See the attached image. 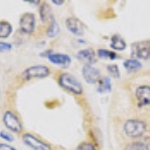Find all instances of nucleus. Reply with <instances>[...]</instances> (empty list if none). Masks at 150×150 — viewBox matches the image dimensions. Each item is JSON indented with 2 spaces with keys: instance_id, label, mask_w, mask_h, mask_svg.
Returning a JSON list of instances; mask_svg holds the SVG:
<instances>
[{
  "instance_id": "obj_17",
  "label": "nucleus",
  "mask_w": 150,
  "mask_h": 150,
  "mask_svg": "<svg viewBox=\"0 0 150 150\" xmlns=\"http://www.w3.org/2000/svg\"><path fill=\"white\" fill-rule=\"evenodd\" d=\"M12 33V26L7 21H0V38H7Z\"/></svg>"
},
{
  "instance_id": "obj_12",
  "label": "nucleus",
  "mask_w": 150,
  "mask_h": 150,
  "mask_svg": "<svg viewBox=\"0 0 150 150\" xmlns=\"http://www.w3.org/2000/svg\"><path fill=\"white\" fill-rule=\"evenodd\" d=\"M76 57L78 58L80 61L85 62V64H90L95 62V53L92 49L88 48V49H82L76 54Z\"/></svg>"
},
{
  "instance_id": "obj_1",
  "label": "nucleus",
  "mask_w": 150,
  "mask_h": 150,
  "mask_svg": "<svg viewBox=\"0 0 150 150\" xmlns=\"http://www.w3.org/2000/svg\"><path fill=\"white\" fill-rule=\"evenodd\" d=\"M147 125L146 123L137 119L126 120L123 125V130L128 137L131 138H138L146 132Z\"/></svg>"
},
{
  "instance_id": "obj_8",
  "label": "nucleus",
  "mask_w": 150,
  "mask_h": 150,
  "mask_svg": "<svg viewBox=\"0 0 150 150\" xmlns=\"http://www.w3.org/2000/svg\"><path fill=\"white\" fill-rule=\"evenodd\" d=\"M82 75L87 83L94 84L100 79V71L93 65L85 64L82 69Z\"/></svg>"
},
{
  "instance_id": "obj_16",
  "label": "nucleus",
  "mask_w": 150,
  "mask_h": 150,
  "mask_svg": "<svg viewBox=\"0 0 150 150\" xmlns=\"http://www.w3.org/2000/svg\"><path fill=\"white\" fill-rule=\"evenodd\" d=\"M123 150H149V145L145 141H133L126 144Z\"/></svg>"
},
{
  "instance_id": "obj_3",
  "label": "nucleus",
  "mask_w": 150,
  "mask_h": 150,
  "mask_svg": "<svg viewBox=\"0 0 150 150\" xmlns=\"http://www.w3.org/2000/svg\"><path fill=\"white\" fill-rule=\"evenodd\" d=\"M50 74V70L45 65H34L26 68L22 72L21 76L22 78L26 79H32V78H44Z\"/></svg>"
},
{
  "instance_id": "obj_5",
  "label": "nucleus",
  "mask_w": 150,
  "mask_h": 150,
  "mask_svg": "<svg viewBox=\"0 0 150 150\" xmlns=\"http://www.w3.org/2000/svg\"><path fill=\"white\" fill-rule=\"evenodd\" d=\"M131 54L139 59H148L150 57V40L135 42L131 46Z\"/></svg>"
},
{
  "instance_id": "obj_2",
  "label": "nucleus",
  "mask_w": 150,
  "mask_h": 150,
  "mask_svg": "<svg viewBox=\"0 0 150 150\" xmlns=\"http://www.w3.org/2000/svg\"><path fill=\"white\" fill-rule=\"evenodd\" d=\"M60 86L63 87L65 90L69 91V92L76 94V95H80L83 92V88H82L81 83L77 80L73 75L69 73H62L60 74L59 79H58Z\"/></svg>"
},
{
  "instance_id": "obj_24",
  "label": "nucleus",
  "mask_w": 150,
  "mask_h": 150,
  "mask_svg": "<svg viewBox=\"0 0 150 150\" xmlns=\"http://www.w3.org/2000/svg\"><path fill=\"white\" fill-rule=\"evenodd\" d=\"M0 137H1L2 139L6 140V141H8V142H12L14 140L13 137H12V135H10L9 133H7L5 131H1V132H0Z\"/></svg>"
},
{
  "instance_id": "obj_13",
  "label": "nucleus",
  "mask_w": 150,
  "mask_h": 150,
  "mask_svg": "<svg viewBox=\"0 0 150 150\" xmlns=\"http://www.w3.org/2000/svg\"><path fill=\"white\" fill-rule=\"evenodd\" d=\"M39 16L40 19L42 22H47V21H51L53 18L52 15V10H51V7H50L49 4L47 2H42L40 4L39 7Z\"/></svg>"
},
{
  "instance_id": "obj_14",
  "label": "nucleus",
  "mask_w": 150,
  "mask_h": 150,
  "mask_svg": "<svg viewBox=\"0 0 150 150\" xmlns=\"http://www.w3.org/2000/svg\"><path fill=\"white\" fill-rule=\"evenodd\" d=\"M110 45L111 47L114 50H118V51H121V50H124L126 48V42L123 39L120 35H113L110 39Z\"/></svg>"
},
{
  "instance_id": "obj_18",
  "label": "nucleus",
  "mask_w": 150,
  "mask_h": 150,
  "mask_svg": "<svg viewBox=\"0 0 150 150\" xmlns=\"http://www.w3.org/2000/svg\"><path fill=\"white\" fill-rule=\"evenodd\" d=\"M97 91L100 93L110 92L111 91V81L109 77H104L99 82V85L97 87Z\"/></svg>"
},
{
  "instance_id": "obj_22",
  "label": "nucleus",
  "mask_w": 150,
  "mask_h": 150,
  "mask_svg": "<svg viewBox=\"0 0 150 150\" xmlns=\"http://www.w3.org/2000/svg\"><path fill=\"white\" fill-rule=\"evenodd\" d=\"M75 150H96V148L94 144L90 143V142H82L81 144L77 146V148Z\"/></svg>"
},
{
  "instance_id": "obj_26",
  "label": "nucleus",
  "mask_w": 150,
  "mask_h": 150,
  "mask_svg": "<svg viewBox=\"0 0 150 150\" xmlns=\"http://www.w3.org/2000/svg\"><path fill=\"white\" fill-rule=\"evenodd\" d=\"M52 3L53 4H56V5H62L64 3L63 0H60V1H57V0H52Z\"/></svg>"
},
{
  "instance_id": "obj_11",
  "label": "nucleus",
  "mask_w": 150,
  "mask_h": 150,
  "mask_svg": "<svg viewBox=\"0 0 150 150\" xmlns=\"http://www.w3.org/2000/svg\"><path fill=\"white\" fill-rule=\"evenodd\" d=\"M135 97L141 105H150V86H138L135 90Z\"/></svg>"
},
{
  "instance_id": "obj_4",
  "label": "nucleus",
  "mask_w": 150,
  "mask_h": 150,
  "mask_svg": "<svg viewBox=\"0 0 150 150\" xmlns=\"http://www.w3.org/2000/svg\"><path fill=\"white\" fill-rule=\"evenodd\" d=\"M3 122L5 124V126L9 130H11L12 132L20 133L23 130L22 123H21L20 119L18 118V116L10 110H7L4 112Z\"/></svg>"
},
{
  "instance_id": "obj_19",
  "label": "nucleus",
  "mask_w": 150,
  "mask_h": 150,
  "mask_svg": "<svg viewBox=\"0 0 150 150\" xmlns=\"http://www.w3.org/2000/svg\"><path fill=\"white\" fill-rule=\"evenodd\" d=\"M58 32H59V25H58V23L56 22V20H55L54 18L51 20V23H50L49 27L47 29V35L49 36V37H55Z\"/></svg>"
},
{
  "instance_id": "obj_6",
  "label": "nucleus",
  "mask_w": 150,
  "mask_h": 150,
  "mask_svg": "<svg viewBox=\"0 0 150 150\" xmlns=\"http://www.w3.org/2000/svg\"><path fill=\"white\" fill-rule=\"evenodd\" d=\"M19 25H20V30L25 34H31L33 31L35 30L36 25V18L35 15L30 12H26L24 13L20 18L19 21Z\"/></svg>"
},
{
  "instance_id": "obj_25",
  "label": "nucleus",
  "mask_w": 150,
  "mask_h": 150,
  "mask_svg": "<svg viewBox=\"0 0 150 150\" xmlns=\"http://www.w3.org/2000/svg\"><path fill=\"white\" fill-rule=\"evenodd\" d=\"M0 150H17V149L10 146V145H8V144L0 143Z\"/></svg>"
},
{
  "instance_id": "obj_21",
  "label": "nucleus",
  "mask_w": 150,
  "mask_h": 150,
  "mask_svg": "<svg viewBox=\"0 0 150 150\" xmlns=\"http://www.w3.org/2000/svg\"><path fill=\"white\" fill-rule=\"evenodd\" d=\"M107 71L109 72L111 76H113L114 78H119L120 77V72L118 69V66L116 64H110L107 66Z\"/></svg>"
},
{
  "instance_id": "obj_9",
  "label": "nucleus",
  "mask_w": 150,
  "mask_h": 150,
  "mask_svg": "<svg viewBox=\"0 0 150 150\" xmlns=\"http://www.w3.org/2000/svg\"><path fill=\"white\" fill-rule=\"evenodd\" d=\"M65 24H66L67 29H68L72 34L76 36H82L84 34V29H85V27H84L83 23L79 19L74 17H69L66 19Z\"/></svg>"
},
{
  "instance_id": "obj_10",
  "label": "nucleus",
  "mask_w": 150,
  "mask_h": 150,
  "mask_svg": "<svg viewBox=\"0 0 150 150\" xmlns=\"http://www.w3.org/2000/svg\"><path fill=\"white\" fill-rule=\"evenodd\" d=\"M51 63L58 65L62 68H67L71 64V58L67 54H61V53H54L52 52L49 56L47 57Z\"/></svg>"
},
{
  "instance_id": "obj_7",
  "label": "nucleus",
  "mask_w": 150,
  "mask_h": 150,
  "mask_svg": "<svg viewBox=\"0 0 150 150\" xmlns=\"http://www.w3.org/2000/svg\"><path fill=\"white\" fill-rule=\"evenodd\" d=\"M23 141L33 150H51V147L49 145L41 141L40 139H38L37 137H35L30 133H25L23 135Z\"/></svg>"
},
{
  "instance_id": "obj_27",
  "label": "nucleus",
  "mask_w": 150,
  "mask_h": 150,
  "mask_svg": "<svg viewBox=\"0 0 150 150\" xmlns=\"http://www.w3.org/2000/svg\"><path fill=\"white\" fill-rule=\"evenodd\" d=\"M26 2H28V3H36V4L40 3V1H26Z\"/></svg>"
},
{
  "instance_id": "obj_20",
  "label": "nucleus",
  "mask_w": 150,
  "mask_h": 150,
  "mask_svg": "<svg viewBox=\"0 0 150 150\" xmlns=\"http://www.w3.org/2000/svg\"><path fill=\"white\" fill-rule=\"evenodd\" d=\"M97 54L98 56L100 58H103V59H110V60H113L117 57V54L113 51H110V50H107V49H98L97 50Z\"/></svg>"
},
{
  "instance_id": "obj_23",
  "label": "nucleus",
  "mask_w": 150,
  "mask_h": 150,
  "mask_svg": "<svg viewBox=\"0 0 150 150\" xmlns=\"http://www.w3.org/2000/svg\"><path fill=\"white\" fill-rule=\"evenodd\" d=\"M12 49V45L10 43H6V42H2L0 41V52H7V51H11Z\"/></svg>"
},
{
  "instance_id": "obj_15",
  "label": "nucleus",
  "mask_w": 150,
  "mask_h": 150,
  "mask_svg": "<svg viewBox=\"0 0 150 150\" xmlns=\"http://www.w3.org/2000/svg\"><path fill=\"white\" fill-rule=\"evenodd\" d=\"M123 65H124L125 69L129 72H135L142 68V63L139 60H137L136 58H131V59L125 60Z\"/></svg>"
}]
</instances>
